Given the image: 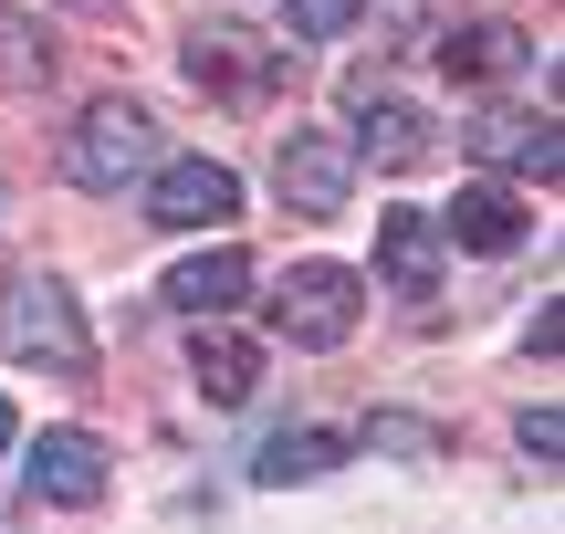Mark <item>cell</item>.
<instances>
[{
  "label": "cell",
  "instance_id": "1",
  "mask_svg": "<svg viewBox=\"0 0 565 534\" xmlns=\"http://www.w3.org/2000/svg\"><path fill=\"white\" fill-rule=\"evenodd\" d=\"M158 168V116H147L137 95H105L74 116V137H63V179L74 189H126Z\"/></svg>",
  "mask_w": 565,
  "mask_h": 534
},
{
  "label": "cell",
  "instance_id": "2",
  "mask_svg": "<svg viewBox=\"0 0 565 534\" xmlns=\"http://www.w3.org/2000/svg\"><path fill=\"white\" fill-rule=\"evenodd\" d=\"M0 346H11L21 367H53V377H84V367H95L74 293H63V284H42V273H21V284L0 293Z\"/></svg>",
  "mask_w": 565,
  "mask_h": 534
},
{
  "label": "cell",
  "instance_id": "3",
  "mask_svg": "<svg viewBox=\"0 0 565 534\" xmlns=\"http://www.w3.org/2000/svg\"><path fill=\"white\" fill-rule=\"evenodd\" d=\"M356 305H366V284L345 263H294L273 284V335L282 346H345L356 335Z\"/></svg>",
  "mask_w": 565,
  "mask_h": 534
},
{
  "label": "cell",
  "instance_id": "4",
  "mask_svg": "<svg viewBox=\"0 0 565 534\" xmlns=\"http://www.w3.org/2000/svg\"><path fill=\"white\" fill-rule=\"evenodd\" d=\"M273 189H282V210H303V221H335V210L356 200V147L324 137V126H294V137L273 147Z\"/></svg>",
  "mask_w": 565,
  "mask_h": 534
},
{
  "label": "cell",
  "instance_id": "5",
  "mask_svg": "<svg viewBox=\"0 0 565 534\" xmlns=\"http://www.w3.org/2000/svg\"><path fill=\"white\" fill-rule=\"evenodd\" d=\"M21 493H32V503H63V514L105 503V451H95V430H42L32 461H21Z\"/></svg>",
  "mask_w": 565,
  "mask_h": 534
},
{
  "label": "cell",
  "instance_id": "6",
  "mask_svg": "<svg viewBox=\"0 0 565 534\" xmlns=\"http://www.w3.org/2000/svg\"><path fill=\"white\" fill-rule=\"evenodd\" d=\"M461 137H471V158L524 168V179H545V189H555V168H565L555 116H524V105H482V116H461Z\"/></svg>",
  "mask_w": 565,
  "mask_h": 534
},
{
  "label": "cell",
  "instance_id": "7",
  "mask_svg": "<svg viewBox=\"0 0 565 534\" xmlns=\"http://www.w3.org/2000/svg\"><path fill=\"white\" fill-rule=\"evenodd\" d=\"M158 210L168 231H221L231 210H242V179H231L221 158H158Z\"/></svg>",
  "mask_w": 565,
  "mask_h": 534
},
{
  "label": "cell",
  "instance_id": "8",
  "mask_svg": "<svg viewBox=\"0 0 565 534\" xmlns=\"http://www.w3.org/2000/svg\"><path fill=\"white\" fill-rule=\"evenodd\" d=\"M534 231V210L513 200L503 179H471L461 200H450V221H440V242H461V252H513Z\"/></svg>",
  "mask_w": 565,
  "mask_h": 534
},
{
  "label": "cell",
  "instance_id": "9",
  "mask_svg": "<svg viewBox=\"0 0 565 534\" xmlns=\"http://www.w3.org/2000/svg\"><path fill=\"white\" fill-rule=\"evenodd\" d=\"M377 273L408 305H429V284H440V221H429V210H387L377 221Z\"/></svg>",
  "mask_w": 565,
  "mask_h": 534
},
{
  "label": "cell",
  "instance_id": "10",
  "mask_svg": "<svg viewBox=\"0 0 565 534\" xmlns=\"http://www.w3.org/2000/svg\"><path fill=\"white\" fill-rule=\"evenodd\" d=\"M440 63H450V84H503V74L534 63V32L524 21H471V32L440 42Z\"/></svg>",
  "mask_w": 565,
  "mask_h": 534
},
{
  "label": "cell",
  "instance_id": "11",
  "mask_svg": "<svg viewBox=\"0 0 565 534\" xmlns=\"http://www.w3.org/2000/svg\"><path fill=\"white\" fill-rule=\"evenodd\" d=\"M252 284H263V273H252V252H231V242H221V252H200V263L168 273V305H179V314H231Z\"/></svg>",
  "mask_w": 565,
  "mask_h": 534
},
{
  "label": "cell",
  "instance_id": "12",
  "mask_svg": "<svg viewBox=\"0 0 565 534\" xmlns=\"http://www.w3.org/2000/svg\"><path fill=\"white\" fill-rule=\"evenodd\" d=\"M189 377H200L210 409H242V398L263 388V346H242V335H210V325H200V346H189Z\"/></svg>",
  "mask_w": 565,
  "mask_h": 534
},
{
  "label": "cell",
  "instance_id": "13",
  "mask_svg": "<svg viewBox=\"0 0 565 534\" xmlns=\"http://www.w3.org/2000/svg\"><path fill=\"white\" fill-rule=\"evenodd\" d=\"M189 74H200L210 95L252 105V95H263V84H273V53H242V32H231V21H221V32H200V42H189Z\"/></svg>",
  "mask_w": 565,
  "mask_h": 534
},
{
  "label": "cell",
  "instance_id": "14",
  "mask_svg": "<svg viewBox=\"0 0 565 534\" xmlns=\"http://www.w3.org/2000/svg\"><path fill=\"white\" fill-rule=\"evenodd\" d=\"M366 116H356V158H377V168H419L429 158V126H419V105H398V95H356Z\"/></svg>",
  "mask_w": 565,
  "mask_h": 534
},
{
  "label": "cell",
  "instance_id": "15",
  "mask_svg": "<svg viewBox=\"0 0 565 534\" xmlns=\"http://www.w3.org/2000/svg\"><path fill=\"white\" fill-rule=\"evenodd\" d=\"M335 461H345L335 430H282V440H263V451H252V482H263V493H294V482H324Z\"/></svg>",
  "mask_w": 565,
  "mask_h": 534
},
{
  "label": "cell",
  "instance_id": "16",
  "mask_svg": "<svg viewBox=\"0 0 565 534\" xmlns=\"http://www.w3.org/2000/svg\"><path fill=\"white\" fill-rule=\"evenodd\" d=\"M42 74H53V32H42L32 11H11V0H0V95H32Z\"/></svg>",
  "mask_w": 565,
  "mask_h": 534
},
{
  "label": "cell",
  "instance_id": "17",
  "mask_svg": "<svg viewBox=\"0 0 565 534\" xmlns=\"http://www.w3.org/2000/svg\"><path fill=\"white\" fill-rule=\"evenodd\" d=\"M366 451H398V461H440V430H429V419H408V409H377V419H366Z\"/></svg>",
  "mask_w": 565,
  "mask_h": 534
},
{
  "label": "cell",
  "instance_id": "18",
  "mask_svg": "<svg viewBox=\"0 0 565 534\" xmlns=\"http://www.w3.org/2000/svg\"><path fill=\"white\" fill-rule=\"evenodd\" d=\"M356 11L366 0H282V32L294 42H335V32H356Z\"/></svg>",
  "mask_w": 565,
  "mask_h": 534
},
{
  "label": "cell",
  "instance_id": "19",
  "mask_svg": "<svg viewBox=\"0 0 565 534\" xmlns=\"http://www.w3.org/2000/svg\"><path fill=\"white\" fill-rule=\"evenodd\" d=\"M513 440H524L534 461H555V451H565V419H555V409H524V419H513Z\"/></svg>",
  "mask_w": 565,
  "mask_h": 534
},
{
  "label": "cell",
  "instance_id": "20",
  "mask_svg": "<svg viewBox=\"0 0 565 534\" xmlns=\"http://www.w3.org/2000/svg\"><path fill=\"white\" fill-rule=\"evenodd\" d=\"M0 440H11V398H0Z\"/></svg>",
  "mask_w": 565,
  "mask_h": 534
}]
</instances>
